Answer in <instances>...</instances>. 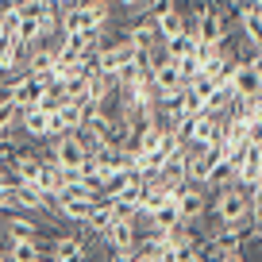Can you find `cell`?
Masks as SVG:
<instances>
[{
    "instance_id": "cell-1",
    "label": "cell",
    "mask_w": 262,
    "mask_h": 262,
    "mask_svg": "<svg viewBox=\"0 0 262 262\" xmlns=\"http://www.w3.org/2000/svg\"><path fill=\"white\" fill-rule=\"evenodd\" d=\"M85 158L89 155H85L77 131H66V135H54V139H50V162H58L62 170H74V166H81Z\"/></svg>"
},
{
    "instance_id": "cell-2",
    "label": "cell",
    "mask_w": 262,
    "mask_h": 262,
    "mask_svg": "<svg viewBox=\"0 0 262 262\" xmlns=\"http://www.w3.org/2000/svg\"><path fill=\"white\" fill-rule=\"evenodd\" d=\"M47 254H42L39 247V235H12L8 243V262H42Z\"/></svg>"
},
{
    "instance_id": "cell-3",
    "label": "cell",
    "mask_w": 262,
    "mask_h": 262,
    "mask_svg": "<svg viewBox=\"0 0 262 262\" xmlns=\"http://www.w3.org/2000/svg\"><path fill=\"white\" fill-rule=\"evenodd\" d=\"M35 189H42L47 196H58L66 189V170L58 162H50V158H42V170H39V178H35Z\"/></svg>"
},
{
    "instance_id": "cell-4",
    "label": "cell",
    "mask_w": 262,
    "mask_h": 262,
    "mask_svg": "<svg viewBox=\"0 0 262 262\" xmlns=\"http://www.w3.org/2000/svg\"><path fill=\"white\" fill-rule=\"evenodd\" d=\"M19 131L31 135V139H47V112H42L39 104L19 108Z\"/></svg>"
},
{
    "instance_id": "cell-5",
    "label": "cell",
    "mask_w": 262,
    "mask_h": 262,
    "mask_svg": "<svg viewBox=\"0 0 262 262\" xmlns=\"http://www.w3.org/2000/svg\"><path fill=\"white\" fill-rule=\"evenodd\" d=\"M19 127V104H12L8 97H0V135H12Z\"/></svg>"
},
{
    "instance_id": "cell-6",
    "label": "cell",
    "mask_w": 262,
    "mask_h": 262,
    "mask_svg": "<svg viewBox=\"0 0 262 262\" xmlns=\"http://www.w3.org/2000/svg\"><path fill=\"white\" fill-rule=\"evenodd\" d=\"M193 50H196V39H193V35H185V31H181V35H173V39H166V54H170V58L193 54Z\"/></svg>"
},
{
    "instance_id": "cell-7",
    "label": "cell",
    "mask_w": 262,
    "mask_h": 262,
    "mask_svg": "<svg viewBox=\"0 0 262 262\" xmlns=\"http://www.w3.org/2000/svg\"><path fill=\"white\" fill-rule=\"evenodd\" d=\"M54 262H89V254L77 251V254H66V258H54Z\"/></svg>"
},
{
    "instance_id": "cell-8",
    "label": "cell",
    "mask_w": 262,
    "mask_h": 262,
    "mask_svg": "<svg viewBox=\"0 0 262 262\" xmlns=\"http://www.w3.org/2000/svg\"><path fill=\"white\" fill-rule=\"evenodd\" d=\"M131 262H158V254H150V251H139V254H135Z\"/></svg>"
},
{
    "instance_id": "cell-9",
    "label": "cell",
    "mask_w": 262,
    "mask_h": 262,
    "mask_svg": "<svg viewBox=\"0 0 262 262\" xmlns=\"http://www.w3.org/2000/svg\"><path fill=\"white\" fill-rule=\"evenodd\" d=\"M0 262H8V251H4V243H0Z\"/></svg>"
},
{
    "instance_id": "cell-10",
    "label": "cell",
    "mask_w": 262,
    "mask_h": 262,
    "mask_svg": "<svg viewBox=\"0 0 262 262\" xmlns=\"http://www.w3.org/2000/svg\"><path fill=\"white\" fill-rule=\"evenodd\" d=\"M116 4H123V8H131V4H135V0H116Z\"/></svg>"
},
{
    "instance_id": "cell-11",
    "label": "cell",
    "mask_w": 262,
    "mask_h": 262,
    "mask_svg": "<svg viewBox=\"0 0 262 262\" xmlns=\"http://www.w3.org/2000/svg\"><path fill=\"white\" fill-rule=\"evenodd\" d=\"M216 4H235V0H216Z\"/></svg>"
}]
</instances>
